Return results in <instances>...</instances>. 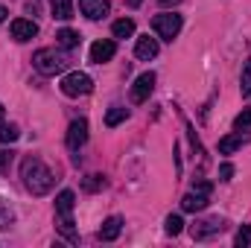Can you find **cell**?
Returning <instances> with one entry per match:
<instances>
[{"mask_svg": "<svg viewBox=\"0 0 251 248\" xmlns=\"http://www.w3.org/2000/svg\"><path fill=\"white\" fill-rule=\"evenodd\" d=\"M21 178H24V187H26L32 196H47V193L53 190V184H56L53 170H50L41 158H35V155H29V158L21 161Z\"/></svg>", "mask_w": 251, "mask_h": 248, "instance_id": "1", "label": "cell"}, {"mask_svg": "<svg viewBox=\"0 0 251 248\" xmlns=\"http://www.w3.org/2000/svg\"><path fill=\"white\" fill-rule=\"evenodd\" d=\"M73 204H76L73 190H62L56 196V225H59V231H62L70 243H79V234L73 228Z\"/></svg>", "mask_w": 251, "mask_h": 248, "instance_id": "2", "label": "cell"}, {"mask_svg": "<svg viewBox=\"0 0 251 248\" xmlns=\"http://www.w3.org/2000/svg\"><path fill=\"white\" fill-rule=\"evenodd\" d=\"M32 64H35L38 73H44V76H56V73H62L64 67L70 64V59L62 56V53H56V50H38V53L32 56Z\"/></svg>", "mask_w": 251, "mask_h": 248, "instance_id": "3", "label": "cell"}, {"mask_svg": "<svg viewBox=\"0 0 251 248\" xmlns=\"http://www.w3.org/2000/svg\"><path fill=\"white\" fill-rule=\"evenodd\" d=\"M210 193H213V184H210V181H199V184L193 187V193H187V196L181 198V210H187V213L204 210L207 201H210Z\"/></svg>", "mask_w": 251, "mask_h": 248, "instance_id": "4", "label": "cell"}, {"mask_svg": "<svg viewBox=\"0 0 251 248\" xmlns=\"http://www.w3.org/2000/svg\"><path fill=\"white\" fill-rule=\"evenodd\" d=\"M91 91H94V79H91L88 73L73 70V73H67L62 79V94L64 97H85V94H91Z\"/></svg>", "mask_w": 251, "mask_h": 248, "instance_id": "5", "label": "cell"}, {"mask_svg": "<svg viewBox=\"0 0 251 248\" xmlns=\"http://www.w3.org/2000/svg\"><path fill=\"white\" fill-rule=\"evenodd\" d=\"M152 29L158 32V38H164V41H173V38L181 32V15H176V12L155 15V21H152Z\"/></svg>", "mask_w": 251, "mask_h": 248, "instance_id": "6", "label": "cell"}, {"mask_svg": "<svg viewBox=\"0 0 251 248\" xmlns=\"http://www.w3.org/2000/svg\"><path fill=\"white\" fill-rule=\"evenodd\" d=\"M152 91H155V73L146 70V73H140V76L134 79V85H131V102H134V105L146 102Z\"/></svg>", "mask_w": 251, "mask_h": 248, "instance_id": "7", "label": "cell"}, {"mask_svg": "<svg viewBox=\"0 0 251 248\" xmlns=\"http://www.w3.org/2000/svg\"><path fill=\"white\" fill-rule=\"evenodd\" d=\"M67 149L70 152H79L85 143H88V120H73L70 128H67Z\"/></svg>", "mask_w": 251, "mask_h": 248, "instance_id": "8", "label": "cell"}, {"mask_svg": "<svg viewBox=\"0 0 251 248\" xmlns=\"http://www.w3.org/2000/svg\"><path fill=\"white\" fill-rule=\"evenodd\" d=\"M222 231H225V222L222 219H204V222H196L190 234H193V240H210V237H216Z\"/></svg>", "mask_w": 251, "mask_h": 248, "instance_id": "9", "label": "cell"}, {"mask_svg": "<svg viewBox=\"0 0 251 248\" xmlns=\"http://www.w3.org/2000/svg\"><path fill=\"white\" fill-rule=\"evenodd\" d=\"M114 53H117V44H114L111 38H102V41L91 44V62H94V64L111 62V59H114Z\"/></svg>", "mask_w": 251, "mask_h": 248, "instance_id": "10", "label": "cell"}, {"mask_svg": "<svg viewBox=\"0 0 251 248\" xmlns=\"http://www.w3.org/2000/svg\"><path fill=\"white\" fill-rule=\"evenodd\" d=\"M35 35H38V24H35V21H26V18L12 21V38H15V41H29V38H35Z\"/></svg>", "mask_w": 251, "mask_h": 248, "instance_id": "11", "label": "cell"}, {"mask_svg": "<svg viewBox=\"0 0 251 248\" xmlns=\"http://www.w3.org/2000/svg\"><path fill=\"white\" fill-rule=\"evenodd\" d=\"M79 9H82V15H85V18L100 21V18H105V15H108L111 3H108V0H79Z\"/></svg>", "mask_w": 251, "mask_h": 248, "instance_id": "12", "label": "cell"}, {"mask_svg": "<svg viewBox=\"0 0 251 248\" xmlns=\"http://www.w3.org/2000/svg\"><path fill=\"white\" fill-rule=\"evenodd\" d=\"M134 56H137V59H143V62L155 59V56H158V41H155V38H149V35H140V38H137V44H134Z\"/></svg>", "mask_w": 251, "mask_h": 248, "instance_id": "13", "label": "cell"}, {"mask_svg": "<svg viewBox=\"0 0 251 248\" xmlns=\"http://www.w3.org/2000/svg\"><path fill=\"white\" fill-rule=\"evenodd\" d=\"M120 231H123V219H120V216H108V219L102 222V228H100V240H102V243H114V240L120 237Z\"/></svg>", "mask_w": 251, "mask_h": 248, "instance_id": "14", "label": "cell"}, {"mask_svg": "<svg viewBox=\"0 0 251 248\" xmlns=\"http://www.w3.org/2000/svg\"><path fill=\"white\" fill-rule=\"evenodd\" d=\"M246 143H249V134L237 131V134H228V137H222V140H219V152H222V155H231V152L243 149Z\"/></svg>", "mask_w": 251, "mask_h": 248, "instance_id": "15", "label": "cell"}, {"mask_svg": "<svg viewBox=\"0 0 251 248\" xmlns=\"http://www.w3.org/2000/svg\"><path fill=\"white\" fill-rule=\"evenodd\" d=\"M50 12L59 21H70L73 18V0H50Z\"/></svg>", "mask_w": 251, "mask_h": 248, "instance_id": "16", "label": "cell"}, {"mask_svg": "<svg viewBox=\"0 0 251 248\" xmlns=\"http://www.w3.org/2000/svg\"><path fill=\"white\" fill-rule=\"evenodd\" d=\"M111 32H114V38H128V35H134V21H131V18H120V21H114Z\"/></svg>", "mask_w": 251, "mask_h": 248, "instance_id": "17", "label": "cell"}, {"mask_svg": "<svg viewBox=\"0 0 251 248\" xmlns=\"http://www.w3.org/2000/svg\"><path fill=\"white\" fill-rule=\"evenodd\" d=\"M56 41H59L62 50H76V47H79V32H73V29H62V32L56 35Z\"/></svg>", "mask_w": 251, "mask_h": 248, "instance_id": "18", "label": "cell"}, {"mask_svg": "<svg viewBox=\"0 0 251 248\" xmlns=\"http://www.w3.org/2000/svg\"><path fill=\"white\" fill-rule=\"evenodd\" d=\"M21 137V128L15 123H0V143H15Z\"/></svg>", "mask_w": 251, "mask_h": 248, "instance_id": "19", "label": "cell"}, {"mask_svg": "<svg viewBox=\"0 0 251 248\" xmlns=\"http://www.w3.org/2000/svg\"><path fill=\"white\" fill-rule=\"evenodd\" d=\"M128 117V111L126 108H120V105H114V108H108V114H105V125L108 128H114V125H120Z\"/></svg>", "mask_w": 251, "mask_h": 248, "instance_id": "20", "label": "cell"}, {"mask_svg": "<svg viewBox=\"0 0 251 248\" xmlns=\"http://www.w3.org/2000/svg\"><path fill=\"white\" fill-rule=\"evenodd\" d=\"M12 225H15V213H12V207L6 201H0V231H6Z\"/></svg>", "mask_w": 251, "mask_h": 248, "instance_id": "21", "label": "cell"}, {"mask_svg": "<svg viewBox=\"0 0 251 248\" xmlns=\"http://www.w3.org/2000/svg\"><path fill=\"white\" fill-rule=\"evenodd\" d=\"M164 228H167V234H170V237H178V234L184 231V222H181V216H167Z\"/></svg>", "mask_w": 251, "mask_h": 248, "instance_id": "22", "label": "cell"}, {"mask_svg": "<svg viewBox=\"0 0 251 248\" xmlns=\"http://www.w3.org/2000/svg\"><path fill=\"white\" fill-rule=\"evenodd\" d=\"M240 91L243 97H251V59L243 64V79H240Z\"/></svg>", "mask_w": 251, "mask_h": 248, "instance_id": "23", "label": "cell"}, {"mask_svg": "<svg viewBox=\"0 0 251 248\" xmlns=\"http://www.w3.org/2000/svg\"><path fill=\"white\" fill-rule=\"evenodd\" d=\"M82 187H85L88 193H97V190H102V187H105V178H102V175H88Z\"/></svg>", "mask_w": 251, "mask_h": 248, "instance_id": "24", "label": "cell"}, {"mask_svg": "<svg viewBox=\"0 0 251 248\" xmlns=\"http://www.w3.org/2000/svg\"><path fill=\"white\" fill-rule=\"evenodd\" d=\"M249 125H251V108H246L243 114H237V120H234V128H237V131H246Z\"/></svg>", "mask_w": 251, "mask_h": 248, "instance_id": "25", "label": "cell"}, {"mask_svg": "<svg viewBox=\"0 0 251 248\" xmlns=\"http://www.w3.org/2000/svg\"><path fill=\"white\" fill-rule=\"evenodd\" d=\"M249 240H251V228L249 225H243V228L237 231V240H234V243H237V248H246L249 246Z\"/></svg>", "mask_w": 251, "mask_h": 248, "instance_id": "26", "label": "cell"}, {"mask_svg": "<svg viewBox=\"0 0 251 248\" xmlns=\"http://www.w3.org/2000/svg\"><path fill=\"white\" fill-rule=\"evenodd\" d=\"M231 175H234V167H231V164H222V170H219V181H231Z\"/></svg>", "mask_w": 251, "mask_h": 248, "instance_id": "27", "label": "cell"}, {"mask_svg": "<svg viewBox=\"0 0 251 248\" xmlns=\"http://www.w3.org/2000/svg\"><path fill=\"white\" fill-rule=\"evenodd\" d=\"M9 158H12V155H9V152H3V149H0V173H3V170H6V167H9Z\"/></svg>", "mask_w": 251, "mask_h": 248, "instance_id": "28", "label": "cell"}, {"mask_svg": "<svg viewBox=\"0 0 251 248\" xmlns=\"http://www.w3.org/2000/svg\"><path fill=\"white\" fill-rule=\"evenodd\" d=\"M26 9H29V12H38L41 6H38V0H29V3H26Z\"/></svg>", "mask_w": 251, "mask_h": 248, "instance_id": "29", "label": "cell"}, {"mask_svg": "<svg viewBox=\"0 0 251 248\" xmlns=\"http://www.w3.org/2000/svg\"><path fill=\"white\" fill-rule=\"evenodd\" d=\"M161 6H176V3H181V0H158Z\"/></svg>", "mask_w": 251, "mask_h": 248, "instance_id": "30", "label": "cell"}, {"mask_svg": "<svg viewBox=\"0 0 251 248\" xmlns=\"http://www.w3.org/2000/svg\"><path fill=\"white\" fill-rule=\"evenodd\" d=\"M6 15H9V12H6V6H0V24L6 21Z\"/></svg>", "mask_w": 251, "mask_h": 248, "instance_id": "31", "label": "cell"}, {"mask_svg": "<svg viewBox=\"0 0 251 248\" xmlns=\"http://www.w3.org/2000/svg\"><path fill=\"white\" fill-rule=\"evenodd\" d=\"M126 3H128V6H140L143 0H126Z\"/></svg>", "mask_w": 251, "mask_h": 248, "instance_id": "32", "label": "cell"}, {"mask_svg": "<svg viewBox=\"0 0 251 248\" xmlns=\"http://www.w3.org/2000/svg\"><path fill=\"white\" fill-rule=\"evenodd\" d=\"M0 120H3V105H0Z\"/></svg>", "mask_w": 251, "mask_h": 248, "instance_id": "33", "label": "cell"}]
</instances>
